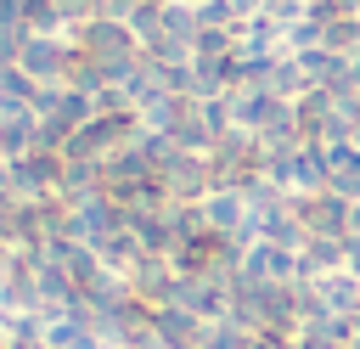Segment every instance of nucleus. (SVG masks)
<instances>
[{"instance_id":"nucleus-3","label":"nucleus","mask_w":360,"mask_h":349,"mask_svg":"<svg viewBox=\"0 0 360 349\" xmlns=\"http://www.w3.org/2000/svg\"><path fill=\"white\" fill-rule=\"evenodd\" d=\"M28 79L39 84H68V68H73V39H56V34H34L22 45V62H17Z\"/></svg>"},{"instance_id":"nucleus-7","label":"nucleus","mask_w":360,"mask_h":349,"mask_svg":"<svg viewBox=\"0 0 360 349\" xmlns=\"http://www.w3.org/2000/svg\"><path fill=\"white\" fill-rule=\"evenodd\" d=\"M45 349H51V343H45Z\"/></svg>"},{"instance_id":"nucleus-4","label":"nucleus","mask_w":360,"mask_h":349,"mask_svg":"<svg viewBox=\"0 0 360 349\" xmlns=\"http://www.w3.org/2000/svg\"><path fill=\"white\" fill-rule=\"evenodd\" d=\"M242 270L259 276V281H298L304 276L298 270V253L292 248H276V242H253V253L242 259Z\"/></svg>"},{"instance_id":"nucleus-1","label":"nucleus","mask_w":360,"mask_h":349,"mask_svg":"<svg viewBox=\"0 0 360 349\" xmlns=\"http://www.w3.org/2000/svg\"><path fill=\"white\" fill-rule=\"evenodd\" d=\"M292 214L304 220L309 236H343L349 242V225H354V203L338 197V191H292Z\"/></svg>"},{"instance_id":"nucleus-6","label":"nucleus","mask_w":360,"mask_h":349,"mask_svg":"<svg viewBox=\"0 0 360 349\" xmlns=\"http://www.w3.org/2000/svg\"><path fill=\"white\" fill-rule=\"evenodd\" d=\"M202 214H208V225H214L219 236H231V231H242V225H248V214H253V208H248V197H242V191H214V197L202 203Z\"/></svg>"},{"instance_id":"nucleus-5","label":"nucleus","mask_w":360,"mask_h":349,"mask_svg":"<svg viewBox=\"0 0 360 349\" xmlns=\"http://www.w3.org/2000/svg\"><path fill=\"white\" fill-rule=\"evenodd\" d=\"M298 270L304 276H338V270H349V242L343 236H309L304 253H298Z\"/></svg>"},{"instance_id":"nucleus-2","label":"nucleus","mask_w":360,"mask_h":349,"mask_svg":"<svg viewBox=\"0 0 360 349\" xmlns=\"http://www.w3.org/2000/svg\"><path fill=\"white\" fill-rule=\"evenodd\" d=\"M163 191H169V203H208L214 197V163H208V152H180L163 169Z\"/></svg>"}]
</instances>
